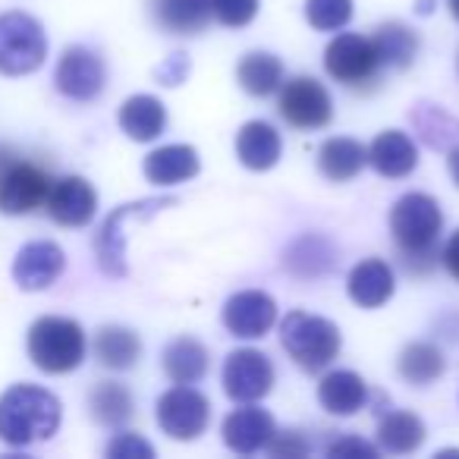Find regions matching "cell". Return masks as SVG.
Instances as JSON below:
<instances>
[{
  "label": "cell",
  "instance_id": "1",
  "mask_svg": "<svg viewBox=\"0 0 459 459\" xmlns=\"http://www.w3.org/2000/svg\"><path fill=\"white\" fill-rule=\"evenodd\" d=\"M444 230V211L425 192H406L390 208V233L400 249V258L409 274H428L437 268V239Z\"/></svg>",
  "mask_w": 459,
  "mask_h": 459
},
{
  "label": "cell",
  "instance_id": "2",
  "mask_svg": "<svg viewBox=\"0 0 459 459\" xmlns=\"http://www.w3.org/2000/svg\"><path fill=\"white\" fill-rule=\"evenodd\" d=\"M60 419V400L39 384H16L0 396V440L10 446L51 440Z\"/></svg>",
  "mask_w": 459,
  "mask_h": 459
},
{
  "label": "cell",
  "instance_id": "3",
  "mask_svg": "<svg viewBox=\"0 0 459 459\" xmlns=\"http://www.w3.org/2000/svg\"><path fill=\"white\" fill-rule=\"evenodd\" d=\"M26 346L35 368L48 371V375H66V371H76L82 365L85 331L73 318L45 315L29 327Z\"/></svg>",
  "mask_w": 459,
  "mask_h": 459
},
{
  "label": "cell",
  "instance_id": "4",
  "mask_svg": "<svg viewBox=\"0 0 459 459\" xmlns=\"http://www.w3.org/2000/svg\"><path fill=\"white\" fill-rule=\"evenodd\" d=\"M281 343L299 368L321 371L340 356V327L312 312H290L281 321Z\"/></svg>",
  "mask_w": 459,
  "mask_h": 459
},
{
  "label": "cell",
  "instance_id": "5",
  "mask_svg": "<svg viewBox=\"0 0 459 459\" xmlns=\"http://www.w3.org/2000/svg\"><path fill=\"white\" fill-rule=\"evenodd\" d=\"M48 57V35L41 22L29 13L0 16V73L29 76Z\"/></svg>",
  "mask_w": 459,
  "mask_h": 459
},
{
  "label": "cell",
  "instance_id": "6",
  "mask_svg": "<svg viewBox=\"0 0 459 459\" xmlns=\"http://www.w3.org/2000/svg\"><path fill=\"white\" fill-rule=\"evenodd\" d=\"M325 70L346 89H371L381 79V57H377L371 39L356 32H343L331 39L325 48Z\"/></svg>",
  "mask_w": 459,
  "mask_h": 459
},
{
  "label": "cell",
  "instance_id": "7",
  "mask_svg": "<svg viewBox=\"0 0 459 459\" xmlns=\"http://www.w3.org/2000/svg\"><path fill=\"white\" fill-rule=\"evenodd\" d=\"M211 421V400L192 384H177L158 400V425L173 440H195Z\"/></svg>",
  "mask_w": 459,
  "mask_h": 459
},
{
  "label": "cell",
  "instance_id": "8",
  "mask_svg": "<svg viewBox=\"0 0 459 459\" xmlns=\"http://www.w3.org/2000/svg\"><path fill=\"white\" fill-rule=\"evenodd\" d=\"M281 117L296 129H325L333 120L331 91L315 76H296L281 85Z\"/></svg>",
  "mask_w": 459,
  "mask_h": 459
},
{
  "label": "cell",
  "instance_id": "9",
  "mask_svg": "<svg viewBox=\"0 0 459 459\" xmlns=\"http://www.w3.org/2000/svg\"><path fill=\"white\" fill-rule=\"evenodd\" d=\"M274 365L262 350H237L223 362V394L233 403H258L274 387Z\"/></svg>",
  "mask_w": 459,
  "mask_h": 459
},
{
  "label": "cell",
  "instance_id": "10",
  "mask_svg": "<svg viewBox=\"0 0 459 459\" xmlns=\"http://www.w3.org/2000/svg\"><path fill=\"white\" fill-rule=\"evenodd\" d=\"M104 82H108L104 60L91 48L82 45L66 48L57 70H54V85L70 101H95L104 91Z\"/></svg>",
  "mask_w": 459,
  "mask_h": 459
},
{
  "label": "cell",
  "instance_id": "11",
  "mask_svg": "<svg viewBox=\"0 0 459 459\" xmlns=\"http://www.w3.org/2000/svg\"><path fill=\"white\" fill-rule=\"evenodd\" d=\"M51 183L54 179L48 177L45 167L20 158L7 173H0V211L20 217L32 214L35 208H45Z\"/></svg>",
  "mask_w": 459,
  "mask_h": 459
},
{
  "label": "cell",
  "instance_id": "12",
  "mask_svg": "<svg viewBox=\"0 0 459 459\" xmlns=\"http://www.w3.org/2000/svg\"><path fill=\"white\" fill-rule=\"evenodd\" d=\"M277 302L264 290H243L233 293L223 306V327L239 340H258L274 327Z\"/></svg>",
  "mask_w": 459,
  "mask_h": 459
},
{
  "label": "cell",
  "instance_id": "13",
  "mask_svg": "<svg viewBox=\"0 0 459 459\" xmlns=\"http://www.w3.org/2000/svg\"><path fill=\"white\" fill-rule=\"evenodd\" d=\"M277 425H274V415L268 409L255 406V403H243L239 409L223 419V444L230 446L233 453H243V456H252V453L264 450L268 440L274 437Z\"/></svg>",
  "mask_w": 459,
  "mask_h": 459
},
{
  "label": "cell",
  "instance_id": "14",
  "mask_svg": "<svg viewBox=\"0 0 459 459\" xmlns=\"http://www.w3.org/2000/svg\"><path fill=\"white\" fill-rule=\"evenodd\" d=\"M45 208L51 214V221H57L60 227H85L98 211V192L89 179L64 177L57 183H51Z\"/></svg>",
  "mask_w": 459,
  "mask_h": 459
},
{
  "label": "cell",
  "instance_id": "15",
  "mask_svg": "<svg viewBox=\"0 0 459 459\" xmlns=\"http://www.w3.org/2000/svg\"><path fill=\"white\" fill-rule=\"evenodd\" d=\"M64 268H66L64 249L57 243L39 239V243H29L20 249V255L13 262V281L20 283V290L39 293V290H48L51 283H57Z\"/></svg>",
  "mask_w": 459,
  "mask_h": 459
},
{
  "label": "cell",
  "instance_id": "16",
  "mask_svg": "<svg viewBox=\"0 0 459 459\" xmlns=\"http://www.w3.org/2000/svg\"><path fill=\"white\" fill-rule=\"evenodd\" d=\"M283 268L299 281H318L337 268V246L321 233H302L283 252Z\"/></svg>",
  "mask_w": 459,
  "mask_h": 459
},
{
  "label": "cell",
  "instance_id": "17",
  "mask_svg": "<svg viewBox=\"0 0 459 459\" xmlns=\"http://www.w3.org/2000/svg\"><path fill=\"white\" fill-rule=\"evenodd\" d=\"M396 290V277L384 258H365L346 277V293L359 308H381Z\"/></svg>",
  "mask_w": 459,
  "mask_h": 459
},
{
  "label": "cell",
  "instance_id": "18",
  "mask_svg": "<svg viewBox=\"0 0 459 459\" xmlns=\"http://www.w3.org/2000/svg\"><path fill=\"white\" fill-rule=\"evenodd\" d=\"M368 164L375 167L381 177L403 179L419 167V148L400 129H387L368 145Z\"/></svg>",
  "mask_w": 459,
  "mask_h": 459
},
{
  "label": "cell",
  "instance_id": "19",
  "mask_svg": "<svg viewBox=\"0 0 459 459\" xmlns=\"http://www.w3.org/2000/svg\"><path fill=\"white\" fill-rule=\"evenodd\" d=\"M318 403L331 415H356L368 403V384L350 368L327 371L318 384Z\"/></svg>",
  "mask_w": 459,
  "mask_h": 459
},
{
  "label": "cell",
  "instance_id": "20",
  "mask_svg": "<svg viewBox=\"0 0 459 459\" xmlns=\"http://www.w3.org/2000/svg\"><path fill=\"white\" fill-rule=\"evenodd\" d=\"M142 170H145L148 183L177 186L195 177V173L202 170V160H198V152L192 145H164L148 154Z\"/></svg>",
  "mask_w": 459,
  "mask_h": 459
},
{
  "label": "cell",
  "instance_id": "21",
  "mask_svg": "<svg viewBox=\"0 0 459 459\" xmlns=\"http://www.w3.org/2000/svg\"><path fill=\"white\" fill-rule=\"evenodd\" d=\"M281 152H283L281 133L271 123L249 120L237 133V158L249 170H271L281 160Z\"/></svg>",
  "mask_w": 459,
  "mask_h": 459
},
{
  "label": "cell",
  "instance_id": "22",
  "mask_svg": "<svg viewBox=\"0 0 459 459\" xmlns=\"http://www.w3.org/2000/svg\"><path fill=\"white\" fill-rule=\"evenodd\" d=\"M365 164H368V148L346 135H333L318 148V170L331 183H350L365 170Z\"/></svg>",
  "mask_w": 459,
  "mask_h": 459
},
{
  "label": "cell",
  "instance_id": "23",
  "mask_svg": "<svg viewBox=\"0 0 459 459\" xmlns=\"http://www.w3.org/2000/svg\"><path fill=\"white\" fill-rule=\"evenodd\" d=\"M152 16L170 35H198L211 22V0H152Z\"/></svg>",
  "mask_w": 459,
  "mask_h": 459
},
{
  "label": "cell",
  "instance_id": "24",
  "mask_svg": "<svg viewBox=\"0 0 459 459\" xmlns=\"http://www.w3.org/2000/svg\"><path fill=\"white\" fill-rule=\"evenodd\" d=\"M120 129L135 142H154L167 126V108L154 95H133L120 108Z\"/></svg>",
  "mask_w": 459,
  "mask_h": 459
},
{
  "label": "cell",
  "instance_id": "25",
  "mask_svg": "<svg viewBox=\"0 0 459 459\" xmlns=\"http://www.w3.org/2000/svg\"><path fill=\"white\" fill-rule=\"evenodd\" d=\"M160 362H164V375L170 377L173 384H198L204 375H208L211 356H208V350H204L202 340L177 337L167 343Z\"/></svg>",
  "mask_w": 459,
  "mask_h": 459
},
{
  "label": "cell",
  "instance_id": "26",
  "mask_svg": "<svg viewBox=\"0 0 459 459\" xmlns=\"http://www.w3.org/2000/svg\"><path fill=\"white\" fill-rule=\"evenodd\" d=\"M95 359L110 371H129L142 359V340L123 325H108L95 333Z\"/></svg>",
  "mask_w": 459,
  "mask_h": 459
},
{
  "label": "cell",
  "instance_id": "27",
  "mask_svg": "<svg viewBox=\"0 0 459 459\" xmlns=\"http://www.w3.org/2000/svg\"><path fill=\"white\" fill-rule=\"evenodd\" d=\"M428 437L425 421L415 412H387L381 421H377V444L381 450L394 453V456H406V453H415Z\"/></svg>",
  "mask_w": 459,
  "mask_h": 459
},
{
  "label": "cell",
  "instance_id": "28",
  "mask_svg": "<svg viewBox=\"0 0 459 459\" xmlns=\"http://www.w3.org/2000/svg\"><path fill=\"white\" fill-rule=\"evenodd\" d=\"M133 211V204H120L108 221L101 223L95 237L98 264L108 277H126V237H123V221Z\"/></svg>",
  "mask_w": 459,
  "mask_h": 459
},
{
  "label": "cell",
  "instance_id": "29",
  "mask_svg": "<svg viewBox=\"0 0 459 459\" xmlns=\"http://www.w3.org/2000/svg\"><path fill=\"white\" fill-rule=\"evenodd\" d=\"M396 368H400V375L406 384H412V387H428V384H434L437 377H444L446 359H444V350H440V346L419 340V343L403 346Z\"/></svg>",
  "mask_w": 459,
  "mask_h": 459
},
{
  "label": "cell",
  "instance_id": "30",
  "mask_svg": "<svg viewBox=\"0 0 459 459\" xmlns=\"http://www.w3.org/2000/svg\"><path fill=\"white\" fill-rule=\"evenodd\" d=\"M371 45H375L377 57H381V66H387V70H406V66H412L415 54H419V35L406 22L394 20L377 26Z\"/></svg>",
  "mask_w": 459,
  "mask_h": 459
},
{
  "label": "cell",
  "instance_id": "31",
  "mask_svg": "<svg viewBox=\"0 0 459 459\" xmlns=\"http://www.w3.org/2000/svg\"><path fill=\"white\" fill-rule=\"evenodd\" d=\"M237 79L249 95L268 98V95H274V91H281L283 64H281V57H274V54H268V51H252L239 60Z\"/></svg>",
  "mask_w": 459,
  "mask_h": 459
},
{
  "label": "cell",
  "instance_id": "32",
  "mask_svg": "<svg viewBox=\"0 0 459 459\" xmlns=\"http://www.w3.org/2000/svg\"><path fill=\"white\" fill-rule=\"evenodd\" d=\"M89 409L91 419L104 428H123L135 412V400L129 394L126 384L117 381H101L95 390L89 394Z\"/></svg>",
  "mask_w": 459,
  "mask_h": 459
},
{
  "label": "cell",
  "instance_id": "33",
  "mask_svg": "<svg viewBox=\"0 0 459 459\" xmlns=\"http://www.w3.org/2000/svg\"><path fill=\"white\" fill-rule=\"evenodd\" d=\"M409 120H412L415 133L421 135L425 145H431V148L459 145V120L450 114V110L440 108V104H431V101L415 104Z\"/></svg>",
  "mask_w": 459,
  "mask_h": 459
},
{
  "label": "cell",
  "instance_id": "34",
  "mask_svg": "<svg viewBox=\"0 0 459 459\" xmlns=\"http://www.w3.org/2000/svg\"><path fill=\"white\" fill-rule=\"evenodd\" d=\"M306 20L318 32H340L352 20V0H306Z\"/></svg>",
  "mask_w": 459,
  "mask_h": 459
},
{
  "label": "cell",
  "instance_id": "35",
  "mask_svg": "<svg viewBox=\"0 0 459 459\" xmlns=\"http://www.w3.org/2000/svg\"><path fill=\"white\" fill-rule=\"evenodd\" d=\"M258 0H211V16L227 29H243L258 16Z\"/></svg>",
  "mask_w": 459,
  "mask_h": 459
},
{
  "label": "cell",
  "instance_id": "36",
  "mask_svg": "<svg viewBox=\"0 0 459 459\" xmlns=\"http://www.w3.org/2000/svg\"><path fill=\"white\" fill-rule=\"evenodd\" d=\"M108 456L110 459H152L154 456V446L148 444V440L142 437V434L120 431L108 444Z\"/></svg>",
  "mask_w": 459,
  "mask_h": 459
},
{
  "label": "cell",
  "instance_id": "37",
  "mask_svg": "<svg viewBox=\"0 0 459 459\" xmlns=\"http://www.w3.org/2000/svg\"><path fill=\"white\" fill-rule=\"evenodd\" d=\"M264 450L271 453V456H287V459H296V456H308V450H312V444H308L306 437H302V431H274V437L268 440V446Z\"/></svg>",
  "mask_w": 459,
  "mask_h": 459
},
{
  "label": "cell",
  "instance_id": "38",
  "mask_svg": "<svg viewBox=\"0 0 459 459\" xmlns=\"http://www.w3.org/2000/svg\"><path fill=\"white\" fill-rule=\"evenodd\" d=\"M327 456L331 459H343V456H359V459H377V446L368 444L362 437H352V434H343L333 444H327Z\"/></svg>",
  "mask_w": 459,
  "mask_h": 459
},
{
  "label": "cell",
  "instance_id": "39",
  "mask_svg": "<svg viewBox=\"0 0 459 459\" xmlns=\"http://www.w3.org/2000/svg\"><path fill=\"white\" fill-rule=\"evenodd\" d=\"M186 76H189V57L179 54V51L170 54V57L158 66V82L160 85H179V82H186Z\"/></svg>",
  "mask_w": 459,
  "mask_h": 459
},
{
  "label": "cell",
  "instance_id": "40",
  "mask_svg": "<svg viewBox=\"0 0 459 459\" xmlns=\"http://www.w3.org/2000/svg\"><path fill=\"white\" fill-rule=\"evenodd\" d=\"M440 264H444L446 274H450L453 281L459 283V230L453 233L450 239H446L444 249H440Z\"/></svg>",
  "mask_w": 459,
  "mask_h": 459
},
{
  "label": "cell",
  "instance_id": "41",
  "mask_svg": "<svg viewBox=\"0 0 459 459\" xmlns=\"http://www.w3.org/2000/svg\"><path fill=\"white\" fill-rule=\"evenodd\" d=\"M16 160H20V152L13 145H7V142H0V173H7Z\"/></svg>",
  "mask_w": 459,
  "mask_h": 459
},
{
  "label": "cell",
  "instance_id": "42",
  "mask_svg": "<svg viewBox=\"0 0 459 459\" xmlns=\"http://www.w3.org/2000/svg\"><path fill=\"white\" fill-rule=\"evenodd\" d=\"M446 167H450L453 183L459 186V145H453V148H450V158H446Z\"/></svg>",
  "mask_w": 459,
  "mask_h": 459
},
{
  "label": "cell",
  "instance_id": "43",
  "mask_svg": "<svg viewBox=\"0 0 459 459\" xmlns=\"http://www.w3.org/2000/svg\"><path fill=\"white\" fill-rule=\"evenodd\" d=\"M446 7H450L453 20H456V22H459V0H446Z\"/></svg>",
  "mask_w": 459,
  "mask_h": 459
},
{
  "label": "cell",
  "instance_id": "44",
  "mask_svg": "<svg viewBox=\"0 0 459 459\" xmlns=\"http://www.w3.org/2000/svg\"><path fill=\"white\" fill-rule=\"evenodd\" d=\"M456 73H459V54H456Z\"/></svg>",
  "mask_w": 459,
  "mask_h": 459
}]
</instances>
